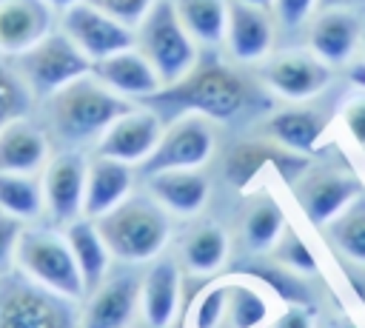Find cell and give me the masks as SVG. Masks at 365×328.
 <instances>
[{
	"instance_id": "obj_27",
	"label": "cell",
	"mask_w": 365,
	"mask_h": 328,
	"mask_svg": "<svg viewBox=\"0 0 365 328\" xmlns=\"http://www.w3.org/2000/svg\"><path fill=\"white\" fill-rule=\"evenodd\" d=\"M285 214L279 208V203L271 194H262L251 203V208L245 211V222H242V240L245 248L254 254H265L274 251L277 240L285 231Z\"/></svg>"
},
{
	"instance_id": "obj_6",
	"label": "cell",
	"mask_w": 365,
	"mask_h": 328,
	"mask_svg": "<svg viewBox=\"0 0 365 328\" xmlns=\"http://www.w3.org/2000/svg\"><path fill=\"white\" fill-rule=\"evenodd\" d=\"M14 262L23 277H29L31 282L60 297L80 299L86 294V285H83V277H80V268H77V260L71 254L66 234L60 237L46 228L23 231Z\"/></svg>"
},
{
	"instance_id": "obj_3",
	"label": "cell",
	"mask_w": 365,
	"mask_h": 328,
	"mask_svg": "<svg viewBox=\"0 0 365 328\" xmlns=\"http://www.w3.org/2000/svg\"><path fill=\"white\" fill-rule=\"evenodd\" d=\"M97 231L108 245L111 257L123 262H148L154 260L171 234L168 211L148 197H128L108 214L97 217Z\"/></svg>"
},
{
	"instance_id": "obj_39",
	"label": "cell",
	"mask_w": 365,
	"mask_h": 328,
	"mask_svg": "<svg viewBox=\"0 0 365 328\" xmlns=\"http://www.w3.org/2000/svg\"><path fill=\"white\" fill-rule=\"evenodd\" d=\"M342 125L351 134V140L365 148V94L362 91L356 97L345 100V106H342Z\"/></svg>"
},
{
	"instance_id": "obj_16",
	"label": "cell",
	"mask_w": 365,
	"mask_h": 328,
	"mask_svg": "<svg viewBox=\"0 0 365 328\" xmlns=\"http://www.w3.org/2000/svg\"><path fill=\"white\" fill-rule=\"evenodd\" d=\"M54 9L46 0H0V54L17 57L54 31Z\"/></svg>"
},
{
	"instance_id": "obj_10",
	"label": "cell",
	"mask_w": 365,
	"mask_h": 328,
	"mask_svg": "<svg viewBox=\"0 0 365 328\" xmlns=\"http://www.w3.org/2000/svg\"><path fill=\"white\" fill-rule=\"evenodd\" d=\"M60 29L74 40V46L91 63L134 46V29L114 20L88 0H80L71 9L60 11Z\"/></svg>"
},
{
	"instance_id": "obj_25",
	"label": "cell",
	"mask_w": 365,
	"mask_h": 328,
	"mask_svg": "<svg viewBox=\"0 0 365 328\" xmlns=\"http://www.w3.org/2000/svg\"><path fill=\"white\" fill-rule=\"evenodd\" d=\"M265 128L274 137V143H279L288 151L308 157L319 145V137L325 131V120L314 108H282V111L271 114Z\"/></svg>"
},
{
	"instance_id": "obj_17",
	"label": "cell",
	"mask_w": 365,
	"mask_h": 328,
	"mask_svg": "<svg viewBox=\"0 0 365 328\" xmlns=\"http://www.w3.org/2000/svg\"><path fill=\"white\" fill-rule=\"evenodd\" d=\"M140 280L134 274H111L91 291V299L83 311L80 328H128L137 302H140Z\"/></svg>"
},
{
	"instance_id": "obj_30",
	"label": "cell",
	"mask_w": 365,
	"mask_h": 328,
	"mask_svg": "<svg viewBox=\"0 0 365 328\" xmlns=\"http://www.w3.org/2000/svg\"><path fill=\"white\" fill-rule=\"evenodd\" d=\"M328 237L351 262H365V194L328 222Z\"/></svg>"
},
{
	"instance_id": "obj_4",
	"label": "cell",
	"mask_w": 365,
	"mask_h": 328,
	"mask_svg": "<svg viewBox=\"0 0 365 328\" xmlns=\"http://www.w3.org/2000/svg\"><path fill=\"white\" fill-rule=\"evenodd\" d=\"M134 46L154 66L163 88L182 80L200 60V46L185 31L174 0H157L134 29Z\"/></svg>"
},
{
	"instance_id": "obj_23",
	"label": "cell",
	"mask_w": 365,
	"mask_h": 328,
	"mask_svg": "<svg viewBox=\"0 0 365 328\" xmlns=\"http://www.w3.org/2000/svg\"><path fill=\"white\" fill-rule=\"evenodd\" d=\"M143 317L151 328H168L180 305V271L171 260H157L140 285Z\"/></svg>"
},
{
	"instance_id": "obj_45",
	"label": "cell",
	"mask_w": 365,
	"mask_h": 328,
	"mask_svg": "<svg viewBox=\"0 0 365 328\" xmlns=\"http://www.w3.org/2000/svg\"><path fill=\"white\" fill-rule=\"evenodd\" d=\"M362 48H365V34H362Z\"/></svg>"
},
{
	"instance_id": "obj_21",
	"label": "cell",
	"mask_w": 365,
	"mask_h": 328,
	"mask_svg": "<svg viewBox=\"0 0 365 328\" xmlns=\"http://www.w3.org/2000/svg\"><path fill=\"white\" fill-rule=\"evenodd\" d=\"M48 140L40 125L20 117L0 128V171L37 174L46 165Z\"/></svg>"
},
{
	"instance_id": "obj_34",
	"label": "cell",
	"mask_w": 365,
	"mask_h": 328,
	"mask_svg": "<svg viewBox=\"0 0 365 328\" xmlns=\"http://www.w3.org/2000/svg\"><path fill=\"white\" fill-rule=\"evenodd\" d=\"M248 274H251L254 280H259L265 288L277 291L282 299L294 302V305L311 299V294L302 288V282H299L285 265H279V262H277V265H262V268H248Z\"/></svg>"
},
{
	"instance_id": "obj_38",
	"label": "cell",
	"mask_w": 365,
	"mask_h": 328,
	"mask_svg": "<svg viewBox=\"0 0 365 328\" xmlns=\"http://www.w3.org/2000/svg\"><path fill=\"white\" fill-rule=\"evenodd\" d=\"M88 3H94L97 9H103L106 14H111L114 20H120V23H125V26L137 29V23L148 14V9H151L157 0H88Z\"/></svg>"
},
{
	"instance_id": "obj_28",
	"label": "cell",
	"mask_w": 365,
	"mask_h": 328,
	"mask_svg": "<svg viewBox=\"0 0 365 328\" xmlns=\"http://www.w3.org/2000/svg\"><path fill=\"white\" fill-rule=\"evenodd\" d=\"M0 208L17 220H37L46 211L43 177L0 171Z\"/></svg>"
},
{
	"instance_id": "obj_44",
	"label": "cell",
	"mask_w": 365,
	"mask_h": 328,
	"mask_svg": "<svg viewBox=\"0 0 365 328\" xmlns=\"http://www.w3.org/2000/svg\"><path fill=\"white\" fill-rule=\"evenodd\" d=\"M242 3H254V6H265V9H271V6H274V0H242Z\"/></svg>"
},
{
	"instance_id": "obj_19",
	"label": "cell",
	"mask_w": 365,
	"mask_h": 328,
	"mask_svg": "<svg viewBox=\"0 0 365 328\" xmlns=\"http://www.w3.org/2000/svg\"><path fill=\"white\" fill-rule=\"evenodd\" d=\"M262 165H271L282 177L297 183L308 168V157H302L297 151H288L279 143L277 145H271V143H240L225 160V174L234 185H245L248 180L257 177V171Z\"/></svg>"
},
{
	"instance_id": "obj_29",
	"label": "cell",
	"mask_w": 365,
	"mask_h": 328,
	"mask_svg": "<svg viewBox=\"0 0 365 328\" xmlns=\"http://www.w3.org/2000/svg\"><path fill=\"white\" fill-rule=\"evenodd\" d=\"M225 254H228V240L217 225L197 228L194 234H188L182 245V260L194 274H214L225 262Z\"/></svg>"
},
{
	"instance_id": "obj_18",
	"label": "cell",
	"mask_w": 365,
	"mask_h": 328,
	"mask_svg": "<svg viewBox=\"0 0 365 328\" xmlns=\"http://www.w3.org/2000/svg\"><path fill=\"white\" fill-rule=\"evenodd\" d=\"M91 74L103 86H108L114 94H120L125 100H137V103H143L145 97H151L163 88L154 66L140 54L137 46L91 63Z\"/></svg>"
},
{
	"instance_id": "obj_43",
	"label": "cell",
	"mask_w": 365,
	"mask_h": 328,
	"mask_svg": "<svg viewBox=\"0 0 365 328\" xmlns=\"http://www.w3.org/2000/svg\"><path fill=\"white\" fill-rule=\"evenodd\" d=\"M46 3H48L54 11H66V9H71V6L80 3V0H46Z\"/></svg>"
},
{
	"instance_id": "obj_11",
	"label": "cell",
	"mask_w": 365,
	"mask_h": 328,
	"mask_svg": "<svg viewBox=\"0 0 365 328\" xmlns=\"http://www.w3.org/2000/svg\"><path fill=\"white\" fill-rule=\"evenodd\" d=\"M262 83L282 100H311L331 86V66L322 63L311 48H291L262 60Z\"/></svg>"
},
{
	"instance_id": "obj_35",
	"label": "cell",
	"mask_w": 365,
	"mask_h": 328,
	"mask_svg": "<svg viewBox=\"0 0 365 328\" xmlns=\"http://www.w3.org/2000/svg\"><path fill=\"white\" fill-rule=\"evenodd\" d=\"M225 308H228V282H217L200 297L197 311H194V325L197 328H222Z\"/></svg>"
},
{
	"instance_id": "obj_13",
	"label": "cell",
	"mask_w": 365,
	"mask_h": 328,
	"mask_svg": "<svg viewBox=\"0 0 365 328\" xmlns=\"http://www.w3.org/2000/svg\"><path fill=\"white\" fill-rule=\"evenodd\" d=\"M86 180H88V163L80 151H63L46 165L43 194H46V211L54 222L68 225L83 217Z\"/></svg>"
},
{
	"instance_id": "obj_22",
	"label": "cell",
	"mask_w": 365,
	"mask_h": 328,
	"mask_svg": "<svg viewBox=\"0 0 365 328\" xmlns=\"http://www.w3.org/2000/svg\"><path fill=\"white\" fill-rule=\"evenodd\" d=\"M148 188L151 197L168 211V214H180V217H191L197 211H202V205L208 203V177L200 174L197 168H177V171H163L148 177Z\"/></svg>"
},
{
	"instance_id": "obj_20",
	"label": "cell",
	"mask_w": 365,
	"mask_h": 328,
	"mask_svg": "<svg viewBox=\"0 0 365 328\" xmlns=\"http://www.w3.org/2000/svg\"><path fill=\"white\" fill-rule=\"evenodd\" d=\"M131 165L108 157H94L88 163V180H86V205L83 217H103L111 208H117L123 200L131 197Z\"/></svg>"
},
{
	"instance_id": "obj_32",
	"label": "cell",
	"mask_w": 365,
	"mask_h": 328,
	"mask_svg": "<svg viewBox=\"0 0 365 328\" xmlns=\"http://www.w3.org/2000/svg\"><path fill=\"white\" fill-rule=\"evenodd\" d=\"M31 103H34V94L29 91L17 68L0 60V128L9 125L11 120L26 117Z\"/></svg>"
},
{
	"instance_id": "obj_12",
	"label": "cell",
	"mask_w": 365,
	"mask_h": 328,
	"mask_svg": "<svg viewBox=\"0 0 365 328\" xmlns=\"http://www.w3.org/2000/svg\"><path fill=\"white\" fill-rule=\"evenodd\" d=\"M277 37L274 11L265 6L228 0V26H225V48L234 63L254 66L271 57Z\"/></svg>"
},
{
	"instance_id": "obj_1",
	"label": "cell",
	"mask_w": 365,
	"mask_h": 328,
	"mask_svg": "<svg viewBox=\"0 0 365 328\" xmlns=\"http://www.w3.org/2000/svg\"><path fill=\"white\" fill-rule=\"evenodd\" d=\"M251 83L234 66L220 60H197L182 80L145 97L143 106L168 111L174 117L202 114L208 120H234L251 106Z\"/></svg>"
},
{
	"instance_id": "obj_40",
	"label": "cell",
	"mask_w": 365,
	"mask_h": 328,
	"mask_svg": "<svg viewBox=\"0 0 365 328\" xmlns=\"http://www.w3.org/2000/svg\"><path fill=\"white\" fill-rule=\"evenodd\" d=\"M274 328H311V317L302 305H291L285 314L277 317Z\"/></svg>"
},
{
	"instance_id": "obj_8",
	"label": "cell",
	"mask_w": 365,
	"mask_h": 328,
	"mask_svg": "<svg viewBox=\"0 0 365 328\" xmlns=\"http://www.w3.org/2000/svg\"><path fill=\"white\" fill-rule=\"evenodd\" d=\"M214 151V125L202 114H180L160 134L157 148L140 163V174L148 180L163 171L200 168Z\"/></svg>"
},
{
	"instance_id": "obj_7",
	"label": "cell",
	"mask_w": 365,
	"mask_h": 328,
	"mask_svg": "<svg viewBox=\"0 0 365 328\" xmlns=\"http://www.w3.org/2000/svg\"><path fill=\"white\" fill-rule=\"evenodd\" d=\"M0 328H80L74 299L60 297L23 274L0 280Z\"/></svg>"
},
{
	"instance_id": "obj_14",
	"label": "cell",
	"mask_w": 365,
	"mask_h": 328,
	"mask_svg": "<svg viewBox=\"0 0 365 328\" xmlns=\"http://www.w3.org/2000/svg\"><path fill=\"white\" fill-rule=\"evenodd\" d=\"M160 134L163 125L154 108H131L123 117H117L97 140V157L140 165L157 148Z\"/></svg>"
},
{
	"instance_id": "obj_9",
	"label": "cell",
	"mask_w": 365,
	"mask_h": 328,
	"mask_svg": "<svg viewBox=\"0 0 365 328\" xmlns=\"http://www.w3.org/2000/svg\"><path fill=\"white\" fill-rule=\"evenodd\" d=\"M365 194L362 180L354 171L322 165V168H305V174L294 183V197L305 220L317 228L328 225L336 214H342L354 200Z\"/></svg>"
},
{
	"instance_id": "obj_33",
	"label": "cell",
	"mask_w": 365,
	"mask_h": 328,
	"mask_svg": "<svg viewBox=\"0 0 365 328\" xmlns=\"http://www.w3.org/2000/svg\"><path fill=\"white\" fill-rule=\"evenodd\" d=\"M274 260L279 265H285L288 271H297V274H317L319 271V262H317V254L308 248V242L299 237V231L294 225H285L282 237L277 240L274 245Z\"/></svg>"
},
{
	"instance_id": "obj_15",
	"label": "cell",
	"mask_w": 365,
	"mask_h": 328,
	"mask_svg": "<svg viewBox=\"0 0 365 328\" xmlns=\"http://www.w3.org/2000/svg\"><path fill=\"white\" fill-rule=\"evenodd\" d=\"M362 23L351 9H317L308 23V48L334 66H348L362 46Z\"/></svg>"
},
{
	"instance_id": "obj_41",
	"label": "cell",
	"mask_w": 365,
	"mask_h": 328,
	"mask_svg": "<svg viewBox=\"0 0 365 328\" xmlns=\"http://www.w3.org/2000/svg\"><path fill=\"white\" fill-rule=\"evenodd\" d=\"M348 80H351V86H356L365 94V57L348 63Z\"/></svg>"
},
{
	"instance_id": "obj_42",
	"label": "cell",
	"mask_w": 365,
	"mask_h": 328,
	"mask_svg": "<svg viewBox=\"0 0 365 328\" xmlns=\"http://www.w3.org/2000/svg\"><path fill=\"white\" fill-rule=\"evenodd\" d=\"M365 6V0H319V9H359Z\"/></svg>"
},
{
	"instance_id": "obj_2",
	"label": "cell",
	"mask_w": 365,
	"mask_h": 328,
	"mask_svg": "<svg viewBox=\"0 0 365 328\" xmlns=\"http://www.w3.org/2000/svg\"><path fill=\"white\" fill-rule=\"evenodd\" d=\"M131 108H134L131 100L114 94L91 71L63 86L57 94L46 100L48 123L57 131V137L66 143L100 140L106 128Z\"/></svg>"
},
{
	"instance_id": "obj_46",
	"label": "cell",
	"mask_w": 365,
	"mask_h": 328,
	"mask_svg": "<svg viewBox=\"0 0 365 328\" xmlns=\"http://www.w3.org/2000/svg\"><path fill=\"white\" fill-rule=\"evenodd\" d=\"M362 154H365V148H362Z\"/></svg>"
},
{
	"instance_id": "obj_37",
	"label": "cell",
	"mask_w": 365,
	"mask_h": 328,
	"mask_svg": "<svg viewBox=\"0 0 365 328\" xmlns=\"http://www.w3.org/2000/svg\"><path fill=\"white\" fill-rule=\"evenodd\" d=\"M317 9H319V0H274L271 6L274 20L285 29H299L317 14Z\"/></svg>"
},
{
	"instance_id": "obj_36",
	"label": "cell",
	"mask_w": 365,
	"mask_h": 328,
	"mask_svg": "<svg viewBox=\"0 0 365 328\" xmlns=\"http://www.w3.org/2000/svg\"><path fill=\"white\" fill-rule=\"evenodd\" d=\"M23 231H26L23 220H17L0 208V277H6L11 268V260H17V245H20Z\"/></svg>"
},
{
	"instance_id": "obj_26",
	"label": "cell",
	"mask_w": 365,
	"mask_h": 328,
	"mask_svg": "<svg viewBox=\"0 0 365 328\" xmlns=\"http://www.w3.org/2000/svg\"><path fill=\"white\" fill-rule=\"evenodd\" d=\"M174 9L197 46H220L228 26V0H174Z\"/></svg>"
},
{
	"instance_id": "obj_31",
	"label": "cell",
	"mask_w": 365,
	"mask_h": 328,
	"mask_svg": "<svg viewBox=\"0 0 365 328\" xmlns=\"http://www.w3.org/2000/svg\"><path fill=\"white\" fill-rule=\"evenodd\" d=\"M268 319V302L254 285L228 282V308H225V328H257Z\"/></svg>"
},
{
	"instance_id": "obj_24",
	"label": "cell",
	"mask_w": 365,
	"mask_h": 328,
	"mask_svg": "<svg viewBox=\"0 0 365 328\" xmlns=\"http://www.w3.org/2000/svg\"><path fill=\"white\" fill-rule=\"evenodd\" d=\"M66 240H68L71 254H74V260H77V268H80L86 294H91V291L100 288V282L108 277L111 251H108V245L103 242V237H100V231H97V222H94L91 217H80V220L68 222V225H66Z\"/></svg>"
},
{
	"instance_id": "obj_5",
	"label": "cell",
	"mask_w": 365,
	"mask_h": 328,
	"mask_svg": "<svg viewBox=\"0 0 365 328\" xmlns=\"http://www.w3.org/2000/svg\"><path fill=\"white\" fill-rule=\"evenodd\" d=\"M11 66L34 94V100H48L63 86L91 71V60L74 46V40L57 26L37 46L11 57Z\"/></svg>"
}]
</instances>
